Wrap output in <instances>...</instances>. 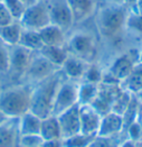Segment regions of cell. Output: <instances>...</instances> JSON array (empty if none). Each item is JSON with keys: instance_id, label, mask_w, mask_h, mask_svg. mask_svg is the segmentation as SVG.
I'll return each instance as SVG.
<instances>
[{"instance_id": "25", "label": "cell", "mask_w": 142, "mask_h": 147, "mask_svg": "<svg viewBox=\"0 0 142 147\" xmlns=\"http://www.w3.org/2000/svg\"><path fill=\"white\" fill-rule=\"evenodd\" d=\"M95 138V136L84 135V134H77L68 138H65L62 140L63 147H88L92 143V140Z\"/></svg>"}, {"instance_id": "41", "label": "cell", "mask_w": 142, "mask_h": 147, "mask_svg": "<svg viewBox=\"0 0 142 147\" xmlns=\"http://www.w3.org/2000/svg\"><path fill=\"white\" fill-rule=\"evenodd\" d=\"M141 59H142V57H141Z\"/></svg>"}, {"instance_id": "35", "label": "cell", "mask_w": 142, "mask_h": 147, "mask_svg": "<svg viewBox=\"0 0 142 147\" xmlns=\"http://www.w3.org/2000/svg\"><path fill=\"white\" fill-rule=\"evenodd\" d=\"M20 1H21L24 5H26L27 7L30 6V5H34L35 2H37V0H20Z\"/></svg>"}, {"instance_id": "12", "label": "cell", "mask_w": 142, "mask_h": 147, "mask_svg": "<svg viewBox=\"0 0 142 147\" xmlns=\"http://www.w3.org/2000/svg\"><path fill=\"white\" fill-rule=\"evenodd\" d=\"M101 28L105 34H112L118 30L122 24V12L119 10L109 9L104 11L100 19Z\"/></svg>"}, {"instance_id": "24", "label": "cell", "mask_w": 142, "mask_h": 147, "mask_svg": "<svg viewBox=\"0 0 142 147\" xmlns=\"http://www.w3.org/2000/svg\"><path fill=\"white\" fill-rule=\"evenodd\" d=\"M98 89L94 83H86L78 89V102L80 105H91L97 96Z\"/></svg>"}, {"instance_id": "18", "label": "cell", "mask_w": 142, "mask_h": 147, "mask_svg": "<svg viewBox=\"0 0 142 147\" xmlns=\"http://www.w3.org/2000/svg\"><path fill=\"white\" fill-rule=\"evenodd\" d=\"M74 22L82 20L92 10V0H67Z\"/></svg>"}, {"instance_id": "28", "label": "cell", "mask_w": 142, "mask_h": 147, "mask_svg": "<svg viewBox=\"0 0 142 147\" xmlns=\"http://www.w3.org/2000/svg\"><path fill=\"white\" fill-rule=\"evenodd\" d=\"M44 139L40 135H19L18 146L20 147H42Z\"/></svg>"}, {"instance_id": "2", "label": "cell", "mask_w": 142, "mask_h": 147, "mask_svg": "<svg viewBox=\"0 0 142 147\" xmlns=\"http://www.w3.org/2000/svg\"><path fill=\"white\" fill-rule=\"evenodd\" d=\"M30 92L25 88L6 90L0 96V111L8 117H20L29 111Z\"/></svg>"}, {"instance_id": "4", "label": "cell", "mask_w": 142, "mask_h": 147, "mask_svg": "<svg viewBox=\"0 0 142 147\" xmlns=\"http://www.w3.org/2000/svg\"><path fill=\"white\" fill-rule=\"evenodd\" d=\"M46 6L52 25L64 30L73 24L74 20L67 0H47Z\"/></svg>"}, {"instance_id": "5", "label": "cell", "mask_w": 142, "mask_h": 147, "mask_svg": "<svg viewBox=\"0 0 142 147\" xmlns=\"http://www.w3.org/2000/svg\"><path fill=\"white\" fill-rule=\"evenodd\" d=\"M55 117H57V120H58L62 139L68 138V137L81 133L80 105L78 103Z\"/></svg>"}, {"instance_id": "31", "label": "cell", "mask_w": 142, "mask_h": 147, "mask_svg": "<svg viewBox=\"0 0 142 147\" xmlns=\"http://www.w3.org/2000/svg\"><path fill=\"white\" fill-rule=\"evenodd\" d=\"M9 70V54L5 47L0 45V72H7Z\"/></svg>"}, {"instance_id": "15", "label": "cell", "mask_w": 142, "mask_h": 147, "mask_svg": "<svg viewBox=\"0 0 142 147\" xmlns=\"http://www.w3.org/2000/svg\"><path fill=\"white\" fill-rule=\"evenodd\" d=\"M42 119L30 111L21 116L19 135H40Z\"/></svg>"}, {"instance_id": "19", "label": "cell", "mask_w": 142, "mask_h": 147, "mask_svg": "<svg viewBox=\"0 0 142 147\" xmlns=\"http://www.w3.org/2000/svg\"><path fill=\"white\" fill-rule=\"evenodd\" d=\"M18 44L26 49H30V51H36V49L40 51V49L44 46V43L39 35V32L28 30V29L21 32V36H20Z\"/></svg>"}, {"instance_id": "11", "label": "cell", "mask_w": 142, "mask_h": 147, "mask_svg": "<svg viewBox=\"0 0 142 147\" xmlns=\"http://www.w3.org/2000/svg\"><path fill=\"white\" fill-rule=\"evenodd\" d=\"M71 49L74 52L75 55H77L80 59L88 57L93 53V42L92 38L87 35L80 34L76 35L71 39L70 43Z\"/></svg>"}, {"instance_id": "16", "label": "cell", "mask_w": 142, "mask_h": 147, "mask_svg": "<svg viewBox=\"0 0 142 147\" xmlns=\"http://www.w3.org/2000/svg\"><path fill=\"white\" fill-rule=\"evenodd\" d=\"M40 55H43L45 59H47L52 64L55 66H63L64 62L66 61L67 53L64 51L62 46H47L44 45L40 49Z\"/></svg>"}, {"instance_id": "3", "label": "cell", "mask_w": 142, "mask_h": 147, "mask_svg": "<svg viewBox=\"0 0 142 147\" xmlns=\"http://www.w3.org/2000/svg\"><path fill=\"white\" fill-rule=\"evenodd\" d=\"M21 26L28 30L39 32L50 25L47 6L44 1H37L34 5H30L26 8L23 17L20 18Z\"/></svg>"}, {"instance_id": "26", "label": "cell", "mask_w": 142, "mask_h": 147, "mask_svg": "<svg viewBox=\"0 0 142 147\" xmlns=\"http://www.w3.org/2000/svg\"><path fill=\"white\" fill-rule=\"evenodd\" d=\"M121 144V140L119 138V135L104 137V136H95V138L92 140V143L88 147H119Z\"/></svg>"}, {"instance_id": "39", "label": "cell", "mask_w": 142, "mask_h": 147, "mask_svg": "<svg viewBox=\"0 0 142 147\" xmlns=\"http://www.w3.org/2000/svg\"><path fill=\"white\" fill-rule=\"evenodd\" d=\"M2 1H3V0H0V2H2Z\"/></svg>"}, {"instance_id": "40", "label": "cell", "mask_w": 142, "mask_h": 147, "mask_svg": "<svg viewBox=\"0 0 142 147\" xmlns=\"http://www.w3.org/2000/svg\"><path fill=\"white\" fill-rule=\"evenodd\" d=\"M16 147H20V146H18V145H17V146H16Z\"/></svg>"}, {"instance_id": "23", "label": "cell", "mask_w": 142, "mask_h": 147, "mask_svg": "<svg viewBox=\"0 0 142 147\" xmlns=\"http://www.w3.org/2000/svg\"><path fill=\"white\" fill-rule=\"evenodd\" d=\"M123 81L129 92L138 93L142 89V63L138 66H134L131 73Z\"/></svg>"}, {"instance_id": "9", "label": "cell", "mask_w": 142, "mask_h": 147, "mask_svg": "<svg viewBox=\"0 0 142 147\" xmlns=\"http://www.w3.org/2000/svg\"><path fill=\"white\" fill-rule=\"evenodd\" d=\"M31 62V51L19 45L9 54V69L16 73H24L27 71Z\"/></svg>"}, {"instance_id": "22", "label": "cell", "mask_w": 142, "mask_h": 147, "mask_svg": "<svg viewBox=\"0 0 142 147\" xmlns=\"http://www.w3.org/2000/svg\"><path fill=\"white\" fill-rule=\"evenodd\" d=\"M63 69L64 72L73 79L81 78L86 72L84 62L81 59H76V57H67L63 64Z\"/></svg>"}, {"instance_id": "20", "label": "cell", "mask_w": 142, "mask_h": 147, "mask_svg": "<svg viewBox=\"0 0 142 147\" xmlns=\"http://www.w3.org/2000/svg\"><path fill=\"white\" fill-rule=\"evenodd\" d=\"M21 27L18 24H11L0 27V38L9 44V45H18L21 36Z\"/></svg>"}, {"instance_id": "17", "label": "cell", "mask_w": 142, "mask_h": 147, "mask_svg": "<svg viewBox=\"0 0 142 147\" xmlns=\"http://www.w3.org/2000/svg\"><path fill=\"white\" fill-rule=\"evenodd\" d=\"M133 67H134V64H133L132 60L129 56L124 55L114 62V64L111 67V74L114 79L124 80L131 73Z\"/></svg>"}, {"instance_id": "37", "label": "cell", "mask_w": 142, "mask_h": 147, "mask_svg": "<svg viewBox=\"0 0 142 147\" xmlns=\"http://www.w3.org/2000/svg\"><path fill=\"white\" fill-rule=\"evenodd\" d=\"M137 147H142V140L137 142Z\"/></svg>"}, {"instance_id": "6", "label": "cell", "mask_w": 142, "mask_h": 147, "mask_svg": "<svg viewBox=\"0 0 142 147\" xmlns=\"http://www.w3.org/2000/svg\"><path fill=\"white\" fill-rule=\"evenodd\" d=\"M78 101V89L71 83H65L57 90L52 116H58L62 112L77 105Z\"/></svg>"}, {"instance_id": "10", "label": "cell", "mask_w": 142, "mask_h": 147, "mask_svg": "<svg viewBox=\"0 0 142 147\" xmlns=\"http://www.w3.org/2000/svg\"><path fill=\"white\" fill-rule=\"evenodd\" d=\"M54 67H55L54 64H52L47 59L40 55L35 60H31L27 69V72L33 79H37L42 81L54 73Z\"/></svg>"}, {"instance_id": "38", "label": "cell", "mask_w": 142, "mask_h": 147, "mask_svg": "<svg viewBox=\"0 0 142 147\" xmlns=\"http://www.w3.org/2000/svg\"><path fill=\"white\" fill-rule=\"evenodd\" d=\"M37 1H44V0H37Z\"/></svg>"}, {"instance_id": "13", "label": "cell", "mask_w": 142, "mask_h": 147, "mask_svg": "<svg viewBox=\"0 0 142 147\" xmlns=\"http://www.w3.org/2000/svg\"><path fill=\"white\" fill-rule=\"evenodd\" d=\"M40 136L44 142L56 140L60 138V129H59L58 120L55 116H49L47 118L42 119L40 125Z\"/></svg>"}, {"instance_id": "7", "label": "cell", "mask_w": 142, "mask_h": 147, "mask_svg": "<svg viewBox=\"0 0 142 147\" xmlns=\"http://www.w3.org/2000/svg\"><path fill=\"white\" fill-rule=\"evenodd\" d=\"M102 116L91 105H80V121L81 134L96 136Z\"/></svg>"}, {"instance_id": "30", "label": "cell", "mask_w": 142, "mask_h": 147, "mask_svg": "<svg viewBox=\"0 0 142 147\" xmlns=\"http://www.w3.org/2000/svg\"><path fill=\"white\" fill-rule=\"evenodd\" d=\"M12 20H13V18L11 17L10 12L8 11V9L6 8L3 1L0 2V27L11 24Z\"/></svg>"}, {"instance_id": "32", "label": "cell", "mask_w": 142, "mask_h": 147, "mask_svg": "<svg viewBox=\"0 0 142 147\" xmlns=\"http://www.w3.org/2000/svg\"><path fill=\"white\" fill-rule=\"evenodd\" d=\"M86 79H87V81L90 82V83H95V82H97L98 80H100V72H98V70L96 69V67H91V69H88L86 72Z\"/></svg>"}, {"instance_id": "21", "label": "cell", "mask_w": 142, "mask_h": 147, "mask_svg": "<svg viewBox=\"0 0 142 147\" xmlns=\"http://www.w3.org/2000/svg\"><path fill=\"white\" fill-rule=\"evenodd\" d=\"M18 130L13 126H0V147H16L18 145Z\"/></svg>"}, {"instance_id": "34", "label": "cell", "mask_w": 142, "mask_h": 147, "mask_svg": "<svg viewBox=\"0 0 142 147\" xmlns=\"http://www.w3.org/2000/svg\"><path fill=\"white\" fill-rule=\"evenodd\" d=\"M119 147H137V142H133L131 139H127V140L122 142Z\"/></svg>"}, {"instance_id": "36", "label": "cell", "mask_w": 142, "mask_h": 147, "mask_svg": "<svg viewBox=\"0 0 142 147\" xmlns=\"http://www.w3.org/2000/svg\"><path fill=\"white\" fill-rule=\"evenodd\" d=\"M137 94H138V100L142 103V89L138 92V93H137Z\"/></svg>"}, {"instance_id": "33", "label": "cell", "mask_w": 142, "mask_h": 147, "mask_svg": "<svg viewBox=\"0 0 142 147\" xmlns=\"http://www.w3.org/2000/svg\"><path fill=\"white\" fill-rule=\"evenodd\" d=\"M42 147H63V143L60 139H56V140H48V142H44Z\"/></svg>"}, {"instance_id": "1", "label": "cell", "mask_w": 142, "mask_h": 147, "mask_svg": "<svg viewBox=\"0 0 142 147\" xmlns=\"http://www.w3.org/2000/svg\"><path fill=\"white\" fill-rule=\"evenodd\" d=\"M58 76L52 74L42 80L40 84L30 94L29 111L40 119L52 116L54 101L58 90Z\"/></svg>"}, {"instance_id": "29", "label": "cell", "mask_w": 142, "mask_h": 147, "mask_svg": "<svg viewBox=\"0 0 142 147\" xmlns=\"http://www.w3.org/2000/svg\"><path fill=\"white\" fill-rule=\"evenodd\" d=\"M125 130L128 134V139H131L133 142L142 140V126L139 123L138 120H135L131 125H129Z\"/></svg>"}, {"instance_id": "27", "label": "cell", "mask_w": 142, "mask_h": 147, "mask_svg": "<svg viewBox=\"0 0 142 147\" xmlns=\"http://www.w3.org/2000/svg\"><path fill=\"white\" fill-rule=\"evenodd\" d=\"M3 3L13 19H20L27 8L20 0H3Z\"/></svg>"}, {"instance_id": "8", "label": "cell", "mask_w": 142, "mask_h": 147, "mask_svg": "<svg viewBox=\"0 0 142 147\" xmlns=\"http://www.w3.org/2000/svg\"><path fill=\"white\" fill-rule=\"evenodd\" d=\"M123 131V117L117 112L110 111L102 116L100 128L97 131V136H110L120 135Z\"/></svg>"}, {"instance_id": "14", "label": "cell", "mask_w": 142, "mask_h": 147, "mask_svg": "<svg viewBox=\"0 0 142 147\" xmlns=\"http://www.w3.org/2000/svg\"><path fill=\"white\" fill-rule=\"evenodd\" d=\"M39 35L44 45L47 46H63L64 43V34L63 29L55 25H48L45 28L39 30Z\"/></svg>"}]
</instances>
